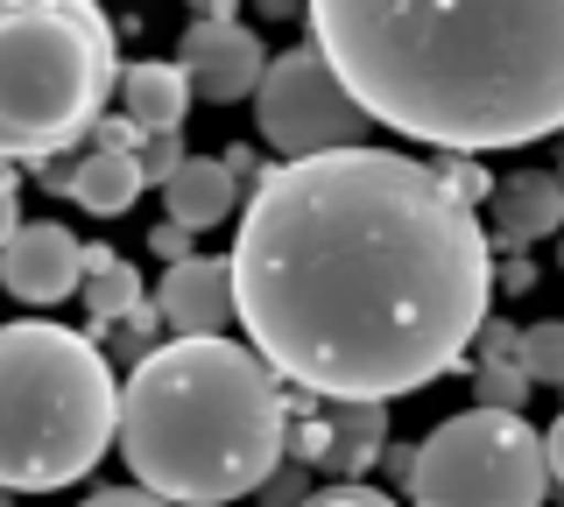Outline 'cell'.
Segmentation results:
<instances>
[{
  "label": "cell",
  "mask_w": 564,
  "mask_h": 507,
  "mask_svg": "<svg viewBox=\"0 0 564 507\" xmlns=\"http://www.w3.org/2000/svg\"><path fill=\"white\" fill-rule=\"evenodd\" d=\"M8 8H43V0H8Z\"/></svg>",
  "instance_id": "31"
},
{
  "label": "cell",
  "mask_w": 564,
  "mask_h": 507,
  "mask_svg": "<svg viewBox=\"0 0 564 507\" xmlns=\"http://www.w3.org/2000/svg\"><path fill=\"white\" fill-rule=\"evenodd\" d=\"M120 113L134 120L141 134H155V128H184V113H191V85L176 64L163 57H141V64H120Z\"/></svg>",
  "instance_id": "14"
},
{
  "label": "cell",
  "mask_w": 564,
  "mask_h": 507,
  "mask_svg": "<svg viewBox=\"0 0 564 507\" xmlns=\"http://www.w3.org/2000/svg\"><path fill=\"white\" fill-rule=\"evenodd\" d=\"M149 254H163V261H184V254H191V233H184L176 219H163V225L149 233Z\"/></svg>",
  "instance_id": "27"
},
{
  "label": "cell",
  "mask_w": 564,
  "mask_h": 507,
  "mask_svg": "<svg viewBox=\"0 0 564 507\" xmlns=\"http://www.w3.org/2000/svg\"><path fill=\"white\" fill-rule=\"evenodd\" d=\"M155 318L176 339H212V331L234 324V283H226V261L184 254L163 261V289H155Z\"/></svg>",
  "instance_id": "10"
},
{
  "label": "cell",
  "mask_w": 564,
  "mask_h": 507,
  "mask_svg": "<svg viewBox=\"0 0 564 507\" xmlns=\"http://www.w3.org/2000/svg\"><path fill=\"white\" fill-rule=\"evenodd\" d=\"M85 275V240L57 219H22L0 240V289L14 304H64Z\"/></svg>",
  "instance_id": "9"
},
{
  "label": "cell",
  "mask_w": 564,
  "mask_h": 507,
  "mask_svg": "<svg viewBox=\"0 0 564 507\" xmlns=\"http://www.w3.org/2000/svg\"><path fill=\"white\" fill-rule=\"evenodd\" d=\"M473 388H480L487 409H522V401H529V374L516 366V353H487L480 366H473Z\"/></svg>",
  "instance_id": "19"
},
{
  "label": "cell",
  "mask_w": 564,
  "mask_h": 507,
  "mask_svg": "<svg viewBox=\"0 0 564 507\" xmlns=\"http://www.w3.org/2000/svg\"><path fill=\"white\" fill-rule=\"evenodd\" d=\"M254 494H269V507H296V500H304V494H311V486H304V472H296L290 459H282V465L269 472V480H261V486H254Z\"/></svg>",
  "instance_id": "24"
},
{
  "label": "cell",
  "mask_w": 564,
  "mask_h": 507,
  "mask_svg": "<svg viewBox=\"0 0 564 507\" xmlns=\"http://www.w3.org/2000/svg\"><path fill=\"white\" fill-rule=\"evenodd\" d=\"M78 507H170L163 494H149V486H106V494L78 500Z\"/></svg>",
  "instance_id": "26"
},
{
  "label": "cell",
  "mask_w": 564,
  "mask_h": 507,
  "mask_svg": "<svg viewBox=\"0 0 564 507\" xmlns=\"http://www.w3.org/2000/svg\"><path fill=\"white\" fill-rule=\"evenodd\" d=\"M247 99H254V128H261V142H269L275 155L352 148V142L375 134L367 107L332 78V64L317 57L311 43H296V49H282V57L261 64V78H254Z\"/></svg>",
  "instance_id": "7"
},
{
  "label": "cell",
  "mask_w": 564,
  "mask_h": 507,
  "mask_svg": "<svg viewBox=\"0 0 564 507\" xmlns=\"http://www.w3.org/2000/svg\"><path fill=\"white\" fill-rule=\"evenodd\" d=\"M416 507H543L551 465H543V430L522 409H473L445 416L402 465Z\"/></svg>",
  "instance_id": "6"
},
{
  "label": "cell",
  "mask_w": 564,
  "mask_h": 507,
  "mask_svg": "<svg viewBox=\"0 0 564 507\" xmlns=\"http://www.w3.org/2000/svg\"><path fill=\"white\" fill-rule=\"evenodd\" d=\"M388 451V401H332L325 409V444H317V472L332 480H367Z\"/></svg>",
  "instance_id": "11"
},
{
  "label": "cell",
  "mask_w": 564,
  "mask_h": 507,
  "mask_svg": "<svg viewBox=\"0 0 564 507\" xmlns=\"http://www.w3.org/2000/svg\"><path fill=\"white\" fill-rule=\"evenodd\" d=\"M226 283L275 381L317 401H395L466 360L494 254L487 225L416 155L352 142L269 163Z\"/></svg>",
  "instance_id": "1"
},
{
  "label": "cell",
  "mask_w": 564,
  "mask_h": 507,
  "mask_svg": "<svg viewBox=\"0 0 564 507\" xmlns=\"http://www.w3.org/2000/svg\"><path fill=\"white\" fill-rule=\"evenodd\" d=\"M85 142H93V148H134V142H141V128H134L128 113H99L93 128H85Z\"/></svg>",
  "instance_id": "23"
},
{
  "label": "cell",
  "mask_w": 564,
  "mask_h": 507,
  "mask_svg": "<svg viewBox=\"0 0 564 507\" xmlns=\"http://www.w3.org/2000/svg\"><path fill=\"white\" fill-rule=\"evenodd\" d=\"M311 49L402 142L458 155L564 128L557 0H304Z\"/></svg>",
  "instance_id": "2"
},
{
  "label": "cell",
  "mask_w": 564,
  "mask_h": 507,
  "mask_svg": "<svg viewBox=\"0 0 564 507\" xmlns=\"http://www.w3.org/2000/svg\"><path fill=\"white\" fill-rule=\"evenodd\" d=\"M14 225H22V190H14V177L0 169V240H8Z\"/></svg>",
  "instance_id": "29"
},
{
  "label": "cell",
  "mask_w": 564,
  "mask_h": 507,
  "mask_svg": "<svg viewBox=\"0 0 564 507\" xmlns=\"http://www.w3.org/2000/svg\"><path fill=\"white\" fill-rule=\"evenodd\" d=\"M261 64H269V49H261V36H254V29H240L234 14L191 22L184 29V49H176V71H184L191 99H212V107H240V99L254 92Z\"/></svg>",
  "instance_id": "8"
},
{
  "label": "cell",
  "mask_w": 564,
  "mask_h": 507,
  "mask_svg": "<svg viewBox=\"0 0 564 507\" xmlns=\"http://www.w3.org/2000/svg\"><path fill=\"white\" fill-rule=\"evenodd\" d=\"M501 289L508 296H529V289H536V261H529V254H508L501 261Z\"/></svg>",
  "instance_id": "28"
},
{
  "label": "cell",
  "mask_w": 564,
  "mask_h": 507,
  "mask_svg": "<svg viewBox=\"0 0 564 507\" xmlns=\"http://www.w3.org/2000/svg\"><path fill=\"white\" fill-rule=\"evenodd\" d=\"M290 395L254 345L226 339H163L120 381L113 444L134 486L170 507H234L282 465Z\"/></svg>",
  "instance_id": "3"
},
{
  "label": "cell",
  "mask_w": 564,
  "mask_h": 507,
  "mask_svg": "<svg viewBox=\"0 0 564 507\" xmlns=\"http://www.w3.org/2000/svg\"><path fill=\"white\" fill-rule=\"evenodd\" d=\"M423 169H431L437 190H445L452 205H466V212H473V205H487V190H494L487 163H480V155H458V148H437V163H423Z\"/></svg>",
  "instance_id": "17"
},
{
  "label": "cell",
  "mask_w": 564,
  "mask_h": 507,
  "mask_svg": "<svg viewBox=\"0 0 564 507\" xmlns=\"http://www.w3.org/2000/svg\"><path fill=\"white\" fill-rule=\"evenodd\" d=\"M113 85L120 43L99 0H43V8L0 0V155L35 163L85 142Z\"/></svg>",
  "instance_id": "5"
},
{
  "label": "cell",
  "mask_w": 564,
  "mask_h": 507,
  "mask_svg": "<svg viewBox=\"0 0 564 507\" xmlns=\"http://www.w3.org/2000/svg\"><path fill=\"white\" fill-rule=\"evenodd\" d=\"M487 205H494V233L508 247H536L564 219V184H557V169H516L501 190H487Z\"/></svg>",
  "instance_id": "12"
},
{
  "label": "cell",
  "mask_w": 564,
  "mask_h": 507,
  "mask_svg": "<svg viewBox=\"0 0 564 507\" xmlns=\"http://www.w3.org/2000/svg\"><path fill=\"white\" fill-rule=\"evenodd\" d=\"M296 507H395L381 494V486H360V480H346V486H325V494H304Z\"/></svg>",
  "instance_id": "22"
},
{
  "label": "cell",
  "mask_w": 564,
  "mask_h": 507,
  "mask_svg": "<svg viewBox=\"0 0 564 507\" xmlns=\"http://www.w3.org/2000/svg\"><path fill=\"white\" fill-rule=\"evenodd\" d=\"M70 169H78V155H70V148L35 155V177H43V190H57V198H70Z\"/></svg>",
  "instance_id": "25"
},
{
  "label": "cell",
  "mask_w": 564,
  "mask_h": 507,
  "mask_svg": "<svg viewBox=\"0 0 564 507\" xmlns=\"http://www.w3.org/2000/svg\"><path fill=\"white\" fill-rule=\"evenodd\" d=\"M141 190L149 184H141V169H134V148H85L78 169H70V198L99 219H120Z\"/></svg>",
  "instance_id": "15"
},
{
  "label": "cell",
  "mask_w": 564,
  "mask_h": 507,
  "mask_svg": "<svg viewBox=\"0 0 564 507\" xmlns=\"http://www.w3.org/2000/svg\"><path fill=\"white\" fill-rule=\"evenodd\" d=\"M0 507H8V500H0Z\"/></svg>",
  "instance_id": "32"
},
{
  "label": "cell",
  "mask_w": 564,
  "mask_h": 507,
  "mask_svg": "<svg viewBox=\"0 0 564 507\" xmlns=\"http://www.w3.org/2000/svg\"><path fill=\"white\" fill-rule=\"evenodd\" d=\"M163 212L184 225V233H205V225H226L240 212V184L226 163L212 155H184V163L163 177Z\"/></svg>",
  "instance_id": "13"
},
{
  "label": "cell",
  "mask_w": 564,
  "mask_h": 507,
  "mask_svg": "<svg viewBox=\"0 0 564 507\" xmlns=\"http://www.w3.org/2000/svg\"><path fill=\"white\" fill-rule=\"evenodd\" d=\"M191 14H198V22H212V14H240V0H184Z\"/></svg>",
  "instance_id": "30"
},
{
  "label": "cell",
  "mask_w": 564,
  "mask_h": 507,
  "mask_svg": "<svg viewBox=\"0 0 564 507\" xmlns=\"http://www.w3.org/2000/svg\"><path fill=\"white\" fill-rule=\"evenodd\" d=\"M516 366L529 374V388H551V381L564 374V331L543 318V324H529L516 331Z\"/></svg>",
  "instance_id": "18"
},
{
  "label": "cell",
  "mask_w": 564,
  "mask_h": 507,
  "mask_svg": "<svg viewBox=\"0 0 564 507\" xmlns=\"http://www.w3.org/2000/svg\"><path fill=\"white\" fill-rule=\"evenodd\" d=\"M176 163H184V134H176V128H155V134H141V142H134V169H141V184H163Z\"/></svg>",
  "instance_id": "21"
},
{
  "label": "cell",
  "mask_w": 564,
  "mask_h": 507,
  "mask_svg": "<svg viewBox=\"0 0 564 507\" xmlns=\"http://www.w3.org/2000/svg\"><path fill=\"white\" fill-rule=\"evenodd\" d=\"M85 339H106V324L128 318L141 304V268L134 261H113L106 247H85Z\"/></svg>",
  "instance_id": "16"
},
{
  "label": "cell",
  "mask_w": 564,
  "mask_h": 507,
  "mask_svg": "<svg viewBox=\"0 0 564 507\" xmlns=\"http://www.w3.org/2000/svg\"><path fill=\"white\" fill-rule=\"evenodd\" d=\"M106 339H113V353L134 366L141 353H149V345H163V318H155L149 304H134L128 318H113V324H106Z\"/></svg>",
  "instance_id": "20"
},
{
  "label": "cell",
  "mask_w": 564,
  "mask_h": 507,
  "mask_svg": "<svg viewBox=\"0 0 564 507\" xmlns=\"http://www.w3.org/2000/svg\"><path fill=\"white\" fill-rule=\"evenodd\" d=\"M120 416L113 360L64 324H0V494H57L85 480Z\"/></svg>",
  "instance_id": "4"
}]
</instances>
